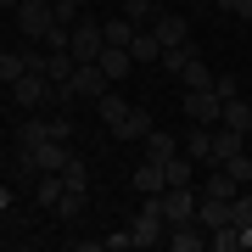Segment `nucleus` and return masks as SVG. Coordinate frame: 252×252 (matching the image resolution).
Segmentation results:
<instances>
[{"label":"nucleus","instance_id":"obj_1","mask_svg":"<svg viewBox=\"0 0 252 252\" xmlns=\"http://www.w3.org/2000/svg\"><path fill=\"white\" fill-rule=\"evenodd\" d=\"M67 157H73V146H67V140H45V146H34V152H17L23 174H62V168H67Z\"/></svg>","mask_w":252,"mask_h":252},{"label":"nucleus","instance_id":"obj_2","mask_svg":"<svg viewBox=\"0 0 252 252\" xmlns=\"http://www.w3.org/2000/svg\"><path fill=\"white\" fill-rule=\"evenodd\" d=\"M180 107H185L190 124H202V129L224 124V101H219V90H180Z\"/></svg>","mask_w":252,"mask_h":252},{"label":"nucleus","instance_id":"obj_3","mask_svg":"<svg viewBox=\"0 0 252 252\" xmlns=\"http://www.w3.org/2000/svg\"><path fill=\"white\" fill-rule=\"evenodd\" d=\"M129 235H135V247H162V235H168V219H162L157 196H146V202H140V213H135V224H129Z\"/></svg>","mask_w":252,"mask_h":252},{"label":"nucleus","instance_id":"obj_4","mask_svg":"<svg viewBox=\"0 0 252 252\" xmlns=\"http://www.w3.org/2000/svg\"><path fill=\"white\" fill-rule=\"evenodd\" d=\"M11 101H17L23 112H45L51 107V79L45 73H23V79L11 84Z\"/></svg>","mask_w":252,"mask_h":252},{"label":"nucleus","instance_id":"obj_5","mask_svg":"<svg viewBox=\"0 0 252 252\" xmlns=\"http://www.w3.org/2000/svg\"><path fill=\"white\" fill-rule=\"evenodd\" d=\"M162 247H174V252H202V247H207V224H202L196 213H190V219H174L168 235H162Z\"/></svg>","mask_w":252,"mask_h":252},{"label":"nucleus","instance_id":"obj_6","mask_svg":"<svg viewBox=\"0 0 252 252\" xmlns=\"http://www.w3.org/2000/svg\"><path fill=\"white\" fill-rule=\"evenodd\" d=\"M101 51H107L101 23H95V17H79V23H73V62H95Z\"/></svg>","mask_w":252,"mask_h":252},{"label":"nucleus","instance_id":"obj_7","mask_svg":"<svg viewBox=\"0 0 252 252\" xmlns=\"http://www.w3.org/2000/svg\"><path fill=\"white\" fill-rule=\"evenodd\" d=\"M51 23H56V6H51V0H23V6H17V28H23V39H45Z\"/></svg>","mask_w":252,"mask_h":252},{"label":"nucleus","instance_id":"obj_8","mask_svg":"<svg viewBox=\"0 0 252 252\" xmlns=\"http://www.w3.org/2000/svg\"><path fill=\"white\" fill-rule=\"evenodd\" d=\"M67 84H73V95H79V101H101V95L112 90V79L101 73V62H79Z\"/></svg>","mask_w":252,"mask_h":252},{"label":"nucleus","instance_id":"obj_9","mask_svg":"<svg viewBox=\"0 0 252 252\" xmlns=\"http://www.w3.org/2000/svg\"><path fill=\"white\" fill-rule=\"evenodd\" d=\"M241 140H247L241 129H230V124H213V129H207V162H230L235 152H247Z\"/></svg>","mask_w":252,"mask_h":252},{"label":"nucleus","instance_id":"obj_10","mask_svg":"<svg viewBox=\"0 0 252 252\" xmlns=\"http://www.w3.org/2000/svg\"><path fill=\"white\" fill-rule=\"evenodd\" d=\"M157 207H162L168 224H174V219H190V213H196V185H168V190L157 196Z\"/></svg>","mask_w":252,"mask_h":252},{"label":"nucleus","instance_id":"obj_11","mask_svg":"<svg viewBox=\"0 0 252 252\" xmlns=\"http://www.w3.org/2000/svg\"><path fill=\"white\" fill-rule=\"evenodd\" d=\"M152 34H157V45L168 51V45H185V39H190V23H185V11H157Z\"/></svg>","mask_w":252,"mask_h":252},{"label":"nucleus","instance_id":"obj_12","mask_svg":"<svg viewBox=\"0 0 252 252\" xmlns=\"http://www.w3.org/2000/svg\"><path fill=\"white\" fill-rule=\"evenodd\" d=\"M152 129H157V124H152V112H146V107H129V118L112 129V135H118V146H140Z\"/></svg>","mask_w":252,"mask_h":252},{"label":"nucleus","instance_id":"obj_13","mask_svg":"<svg viewBox=\"0 0 252 252\" xmlns=\"http://www.w3.org/2000/svg\"><path fill=\"white\" fill-rule=\"evenodd\" d=\"M45 140H56V135H51V112H23L17 146H23V152H34V146H45Z\"/></svg>","mask_w":252,"mask_h":252},{"label":"nucleus","instance_id":"obj_14","mask_svg":"<svg viewBox=\"0 0 252 252\" xmlns=\"http://www.w3.org/2000/svg\"><path fill=\"white\" fill-rule=\"evenodd\" d=\"M95 62H101V73H107L112 84H124L129 73H135V56H129V45H107V51L95 56Z\"/></svg>","mask_w":252,"mask_h":252},{"label":"nucleus","instance_id":"obj_15","mask_svg":"<svg viewBox=\"0 0 252 252\" xmlns=\"http://www.w3.org/2000/svg\"><path fill=\"white\" fill-rule=\"evenodd\" d=\"M135 190H140V196H162V190H168V174H162V162H152V157L140 162V168H135Z\"/></svg>","mask_w":252,"mask_h":252},{"label":"nucleus","instance_id":"obj_16","mask_svg":"<svg viewBox=\"0 0 252 252\" xmlns=\"http://www.w3.org/2000/svg\"><path fill=\"white\" fill-rule=\"evenodd\" d=\"M140 146H146V157H152V162H174V157H180V140H174L168 129H152Z\"/></svg>","mask_w":252,"mask_h":252},{"label":"nucleus","instance_id":"obj_17","mask_svg":"<svg viewBox=\"0 0 252 252\" xmlns=\"http://www.w3.org/2000/svg\"><path fill=\"white\" fill-rule=\"evenodd\" d=\"M129 107H135V101H118V84L95 101V112H101V124H107V129H118V124H124V118H129Z\"/></svg>","mask_w":252,"mask_h":252},{"label":"nucleus","instance_id":"obj_18","mask_svg":"<svg viewBox=\"0 0 252 252\" xmlns=\"http://www.w3.org/2000/svg\"><path fill=\"white\" fill-rule=\"evenodd\" d=\"M62 190H67L62 174H34V202H39V207H56V202H62Z\"/></svg>","mask_w":252,"mask_h":252},{"label":"nucleus","instance_id":"obj_19","mask_svg":"<svg viewBox=\"0 0 252 252\" xmlns=\"http://www.w3.org/2000/svg\"><path fill=\"white\" fill-rule=\"evenodd\" d=\"M28 73V51H0V90H11Z\"/></svg>","mask_w":252,"mask_h":252},{"label":"nucleus","instance_id":"obj_20","mask_svg":"<svg viewBox=\"0 0 252 252\" xmlns=\"http://www.w3.org/2000/svg\"><path fill=\"white\" fill-rule=\"evenodd\" d=\"M196 56H202V51H196V45H190V39H185V45H168V51H162V56H157V67L180 79V67H185V62H196Z\"/></svg>","mask_w":252,"mask_h":252},{"label":"nucleus","instance_id":"obj_21","mask_svg":"<svg viewBox=\"0 0 252 252\" xmlns=\"http://www.w3.org/2000/svg\"><path fill=\"white\" fill-rule=\"evenodd\" d=\"M196 168H202V162L196 157H174V162H162V174H168V185H196Z\"/></svg>","mask_w":252,"mask_h":252},{"label":"nucleus","instance_id":"obj_22","mask_svg":"<svg viewBox=\"0 0 252 252\" xmlns=\"http://www.w3.org/2000/svg\"><path fill=\"white\" fill-rule=\"evenodd\" d=\"M129 56H135V62H157V56H162V45H157L152 28H135V39H129Z\"/></svg>","mask_w":252,"mask_h":252},{"label":"nucleus","instance_id":"obj_23","mask_svg":"<svg viewBox=\"0 0 252 252\" xmlns=\"http://www.w3.org/2000/svg\"><path fill=\"white\" fill-rule=\"evenodd\" d=\"M180 90H213V73H207V62H202V56L180 67Z\"/></svg>","mask_w":252,"mask_h":252},{"label":"nucleus","instance_id":"obj_24","mask_svg":"<svg viewBox=\"0 0 252 252\" xmlns=\"http://www.w3.org/2000/svg\"><path fill=\"white\" fill-rule=\"evenodd\" d=\"M224 124H230V129H241V135H252V101L230 95V101H224Z\"/></svg>","mask_w":252,"mask_h":252},{"label":"nucleus","instance_id":"obj_25","mask_svg":"<svg viewBox=\"0 0 252 252\" xmlns=\"http://www.w3.org/2000/svg\"><path fill=\"white\" fill-rule=\"evenodd\" d=\"M207 247H213V252H241V224H219V230H207Z\"/></svg>","mask_w":252,"mask_h":252},{"label":"nucleus","instance_id":"obj_26","mask_svg":"<svg viewBox=\"0 0 252 252\" xmlns=\"http://www.w3.org/2000/svg\"><path fill=\"white\" fill-rule=\"evenodd\" d=\"M101 34H107V45H129V39H135V23L118 11V17H107V23H101Z\"/></svg>","mask_w":252,"mask_h":252},{"label":"nucleus","instance_id":"obj_27","mask_svg":"<svg viewBox=\"0 0 252 252\" xmlns=\"http://www.w3.org/2000/svg\"><path fill=\"white\" fill-rule=\"evenodd\" d=\"M124 17L135 28H152L157 23V0H124Z\"/></svg>","mask_w":252,"mask_h":252},{"label":"nucleus","instance_id":"obj_28","mask_svg":"<svg viewBox=\"0 0 252 252\" xmlns=\"http://www.w3.org/2000/svg\"><path fill=\"white\" fill-rule=\"evenodd\" d=\"M180 152H185V157H196V162H207V129H202V124H190V135L180 140Z\"/></svg>","mask_w":252,"mask_h":252},{"label":"nucleus","instance_id":"obj_29","mask_svg":"<svg viewBox=\"0 0 252 252\" xmlns=\"http://www.w3.org/2000/svg\"><path fill=\"white\" fill-rule=\"evenodd\" d=\"M51 213H62V219H79V213H84V190H79V185H67V190H62V202H56Z\"/></svg>","mask_w":252,"mask_h":252},{"label":"nucleus","instance_id":"obj_30","mask_svg":"<svg viewBox=\"0 0 252 252\" xmlns=\"http://www.w3.org/2000/svg\"><path fill=\"white\" fill-rule=\"evenodd\" d=\"M62 180H67V185H79V190H84V185H90V162H84L79 152H73V157H67V168H62Z\"/></svg>","mask_w":252,"mask_h":252},{"label":"nucleus","instance_id":"obj_31","mask_svg":"<svg viewBox=\"0 0 252 252\" xmlns=\"http://www.w3.org/2000/svg\"><path fill=\"white\" fill-rule=\"evenodd\" d=\"M51 135H56V140H73V118H67V107H51Z\"/></svg>","mask_w":252,"mask_h":252},{"label":"nucleus","instance_id":"obj_32","mask_svg":"<svg viewBox=\"0 0 252 252\" xmlns=\"http://www.w3.org/2000/svg\"><path fill=\"white\" fill-rule=\"evenodd\" d=\"M224 168H230V174H235L241 185H252V152H235V157L224 162Z\"/></svg>","mask_w":252,"mask_h":252},{"label":"nucleus","instance_id":"obj_33","mask_svg":"<svg viewBox=\"0 0 252 252\" xmlns=\"http://www.w3.org/2000/svg\"><path fill=\"white\" fill-rule=\"evenodd\" d=\"M213 90L219 101H230V95H241V84H235V73H213Z\"/></svg>","mask_w":252,"mask_h":252},{"label":"nucleus","instance_id":"obj_34","mask_svg":"<svg viewBox=\"0 0 252 252\" xmlns=\"http://www.w3.org/2000/svg\"><path fill=\"white\" fill-rule=\"evenodd\" d=\"M124 247H135V235H129V230H118V235H101V252H124Z\"/></svg>","mask_w":252,"mask_h":252},{"label":"nucleus","instance_id":"obj_35","mask_svg":"<svg viewBox=\"0 0 252 252\" xmlns=\"http://www.w3.org/2000/svg\"><path fill=\"white\" fill-rule=\"evenodd\" d=\"M219 11H230V17H247V23H252V0H219Z\"/></svg>","mask_w":252,"mask_h":252},{"label":"nucleus","instance_id":"obj_36","mask_svg":"<svg viewBox=\"0 0 252 252\" xmlns=\"http://www.w3.org/2000/svg\"><path fill=\"white\" fill-rule=\"evenodd\" d=\"M11 202H17V196H11V190H6V185H0V219H6V213H11Z\"/></svg>","mask_w":252,"mask_h":252},{"label":"nucleus","instance_id":"obj_37","mask_svg":"<svg viewBox=\"0 0 252 252\" xmlns=\"http://www.w3.org/2000/svg\"><path fill=\"white\" fill-rule=\"evenodd\" d=\"M0 6H6V11H17V6H23V0H0Z\"/></svg>","mask_w":252,"mask_h":252},{"label":"nucleus","instance_id":"obj_38","mask_svg":"<svg viewBox=\"0 0 252 252\" xmlns=\"http://www.w3.org/2000/svg\"><path fill=\"white\" fill-rule=\"evenodd\" d=\"M196 6H219V0H196Z\"/></svg>","mask_w":252,"mask_h":252}]
</instances>
